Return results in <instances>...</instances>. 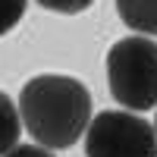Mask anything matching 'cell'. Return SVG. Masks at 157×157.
Listing matches in <instances>:
<instances>
[{
	"label": "cell",
	"instance_id": "obj_1",
	"mask_svg": "<svg viewBox=\"0 0 157 157\" xmlns=\"http://www.w3.org/2000/svg\"><path fill=\"white\" fill-rule=\"evenodd\" d=\"M19 116L41 148H72L91 126V91L72 75H35L19 91Z\"/></svg>",
	"mask_w": 157,
	"mask_h": 157
},
{
	"label": "cell",
	"instance_id": "obj_2",
	"mask_svg": "<svg viewBox=\"0 0 157 157\" xmlns=\"http://www.w3.org/2000/svg\"><path fill=\"white\" fill-rule=\"evenodd\" d=\"M107 85L126 110L157 107V41L141 35L116 41L107 50Z\"/></svg>",
	"mask_w": 157,
	"mask_h": 157
},
{
	"label": "cell",
	"instance_id": "obj_3",
	"mask_svg": "<svg viewBox=\"0 0 157 157\" xmlns=\"http://www.w3.org/2000/svg\"><path fill=\"white\" fill-rule=\"evenodd\" d=\"M85 157H157V129L138 113H94L85 135Z\"/></svg>",
	"mask_w": 157,
	"mask_h": 157
},
{
	"label": "cell",
	"instance_id": "obj_4",
	"mask_svg": "<svg viewBox=\"0 0 157 157\" xmlns=\"http://www.w3.org/2000/svg\"><path fill=\"white\" fill-rule=\"evenodd\" d=\"M116 13L135 35L157 38V0H116Z\"/></svg>",
	"mask_w": 157,
	"mask_h": 157
},
{
	"label": "cell",
	"instance_id": "obj_5",
	"mask_svg": "<svg viewBox=\"0 0 157 157\" xmlns=\"http://www.w3.org/2000/svg\"><path fill=\"white\" fill-rule=\"evenodd\" d=\"M19 129H22V116L19 107L13 104V98H6L0 91V157H6L19 141Z\"/></svg>",
	"mask_w": 157,
	"mask_h": 157
},
{
	"label": "cell",
	"instance_id": "obj_6",
	"mask_svg": "<svg viewBox=\"0 0 157 157\" xmlns=\"http://www.w3.org/2000/svg\"><path fill=\"white\" fill-rule=\"evenodd\" d=\"M25 13V0H0V35L13 32Z\"/></svg>",
	"mask_w": 157,
	"mask_h": 157
},
{
	"label": "cell",
	"instance_id": "obj_7",
	"mask_svg": "<svg viewBox=\"0 0 157 157\" xmlns=\"http://www.w3.org/2000/svg\"><path fill=\"white\" fill-rule=\"evenodd\" d=\"M94 0H38V6H44L50 13H63V16H75V13H85Z\"/></svg>",
	"mask_w": 157,
	"mask_h": 157
},
{
	"label": "cell",
	"instance_id": "obj_8",
	"mask_svg": "<svg viewBox=\"0 0 157 157\" xmlns=\"http://www.w3.org/2000/svg\"><path fill=\"white\" fill-rule=\"evenodd\" d=\"M6 157H54L47 148H41V145H16Z\"/></svg>",
	"mask_w": 157,
	"mask_h": 157
},
{
	"label": "cell",
	"instance_id": "obj_9",
	"mask_svg": "<svg viewBox=\"0 0 157 157\" xmlns=\"http://www.w3.org/2000/svg\"><path fill=\"white\" fill-rule=\"evenodd\" d=\"M154 129H157V123H154Z\"/></svg>",
	"mask_w": 157,
	"mask_h": 157
}]
</instances>
